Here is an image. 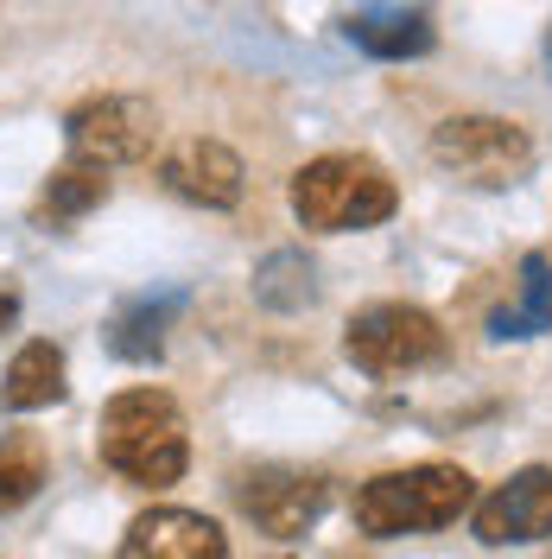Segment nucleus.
Returning a JSON list of instances; mask_svg holds the SVG:
<instances>
[{"label":"nucleus","instance_id":"dca6fc26","mask_svg":"<svg viewBox=\"0 0 552 559\" xmlns=\"http://www.w3.org/2000/svg\"><path fill=\"white\" fill-rule=\"evenodd\" d=\"M254 299L267 312H305V306H317V267H311L305 248H274L254 267Z\"/></svg>","mask_w":552,"mask_h":559},{"label":"nucleus","instance_id":"7ed1b4c3","mask_svg":"<svg viewBox=\"0 0 552 559\" xmlns=\"http://www.w3.org/2000/svg\"><path fill=\"white\" fill-rule=\"evenodd\" d=\"M400 210V191L387 166L369 153H317L311 166L292 173V216L317 236H349V229H375Z\"/></svg>","mask_w":552,"mask_h":559},{"label":"nucleus","instance_id":"f3484780","mask_svg":"<svg viewBox=\"0 0 552 559\" xmlns=\"http://www.w3.org/2000/svg\"><path fill=\"white\" fill-rule=\"evenodd\" d=\"M38 489H45V452L33 439H7L0 445V515L26 509Z\"/></svg>","mask_w":552,"mask_h":559},{"label":"nucleus","instance_id":"ddd939ff","mask_svg":"<svg viewBox=\"0 0 552 559\" xmlns=\"http://www.w3.org/2000/svg\"><path fill=\"white\" fill-rule=\"evenodd\" d=\"M552 331V261L547 254H527L520 261V293L489 312V337L495 344H527V337H547Z\"/></svg>","mask_w":552,"mask_h":559},{"label":"nucleus","instance_id":"f8f14e48","mask_svg":"<svg viewBox=\"0 0 552 559\" xmlns=\"http://www.w3.org/2000/svg\"><path fill=\"white\" fill-rule=\"evenodd\" d=\"M64 394H70L64 349L33 337V344L7 362V376H0V414H38V407H58Z\"/></svg>","mask_w":552,"mask_h":559},{"label":"nucleus","instance_id":"9d476101","mask_svg":"<svg viewBox=\"0 0 552 559\" xmlns=\"http://www.w3.org/2000/svg\"><path fill=\"white\" fill-rule=\"evenodd\" d=\"M121 559H229V534L197 509H146L121 534Z\"/></svg>","mask_w":552,"mask_h":559},{"label":"nucleus","instance_id":"423d86ee","mask_svg":"<svg viewBox=\"0 0 552 559\" xmlns=\"http://www.w3.org/2000/svg\"><path fill=\"white\" fill-rule=\"evenodd\" d=\"M64 140L70 159H89V166H140L159 140V108L146 96H89L64 115Z\"/></svg>","mask_w":552,"mask_h":559},{"label":"nucleus","instance_id":"39448f33","mask_svg":"<svg viewBox=\"0 0 552 559\" xmlns=\"http://www.w3.org/2000/svg\"><path fill=\"white\" fill-rule=\"evenodd\" d=\"M432 159L457 185L508 191L533 173V134L508 115H451V121L432 128Z\"/></svg>","mask_w":552,"mask_h":559},{"label":"nucleus","instance_id":"6ab92c4d","mask_svg":"<svg viewBox=\"0 0 552 559\" xmlns=\"http://www.w3.org/2000/svg\"><path fill=\"white\" fill-rule=\"evenodd\" d=\"M547 70H552V26H547Z\"/></svg>","mask_w":552,"mask_h":559},{"label":"nucleus","instance_id":"9b49d317","mask_svg":"<svg viewBox=\"0 0 552 559\" xmlns=\"http://www.w3.org/2000/svg\"><path fill=\"white\" fill-rule=\"evenodd\" d=\"M344 38L381 64H407V58H425L439 45V26L425 7H356L344 20Z\"/></svg>","mask_w":552,"mask_h":559},{"label":"nucleus","instance_id":"f257e3e1","mask_svg":"<svg viewBox=\"0 0 552 559\" xmlns=\"http://www.w3.org/2000/svg\"><path fill=\"white\" fill-rule=\"evenodd\" d=\"M103 464L115 477H128L140 489H166L184 477L191 464V439H184V414L166 388H121L103 407Z\"/></svg>","mask_w":552,"mask_h":559},{"label":"nucleus","instance_id":"20e7f679","mask_svg":"<svg viewBox=\"0 0 552 559\" xmlns=\"http://www.w3.org/2000/svg\"><path fill=\"white\" fill-rule=\"evenodd\" d=\"M344 356L375 376V382H394V376H413V369H432L445 362V331L425 306H407V299H375L344 324Z\"/></svg>","mask_w":552,"mask_h":559},{"label":"nucleus","instance_id":"2eb2a0df","mask_svg":"<svg viewBox=\"0 0 552 559\" xmlns=\"http://www.w3.org/2000/svg\"><path fill=\"white\" fill-rule=\"evenodd\" d=\"M108 198V173L103 166H89V159H64L58 173L45 178V191H38V223L45 229H64L76 216H89V210Z\"/></svg>","mask_w":552,"mask_h":559},{"label":"nucleus","instance_id":"0eeeda50","mask_svg":"<svg viewBox=\"0 0 552 559\" xmlns=\"http://www.w3.org/2000/svg\"><path fill=\"white\" fill-rule=\"evenodd\" d=\"M236 496H242V515L261 527V534H274V540H305L311 527H317V515L331 509V477L267 464V471H248Z\"/></svg>","mask_w":552,"mask_h":559},{"label":"nucleus","instance_id":"6e6552de","mask_svg":"<svg viewBox=\"0 0 552 559\" xmlns=\"http://www.w3.org/2000/svg\"><path fill=\"white\" fill-rule=\"evenodd\" d=\"M470 527L483 547H527V540H547L552 534V471L547 464H527L508 484H495L489 496L470 502Z\"/></svg>","mask_w":552,"mask_h":559},{"label":"nucleus","instance_id":"a211bd4d","mask_svg":"<svg viewBox=\"0 0 552 559\" xmlns=\"http://www.w3.org/2000/svg\"><path fill=\"white\" fill-rule=\"evenodd\" d=\"M13 318H20V299H13V293H0V331H7Z\"/></svg>","mask_w":552,"mask_h":559},{"label":"nucleus","instance_id":"f03ea898","mask_svg":"<svg viewBox=\"0 0 552 559\" xmlns=\"http://www.w3.org/2000/svg\"><path fill=\"white\" fill-rule=\"evenodd\" d=\"M477 477L464 464H407V471H381L356 489V527L369 540H400V534H432L470 515Z\"/></svg>","mask_w":552,"mask_h":559},{"label":"nucleus","instance_id":"1a4fd4ad","mask_svg":"<svg viewBox=\"0 0 552 559\" xmlns=\"http://www.w3.org/2000/svg\"><path fill=\"white\" fill-rule=\"evenodd\" d=\"M159 178H166L172 198H184V204H197V210H236L248 191L242 153L223 146V140H209V134L178 140L172 153L159 159Z\"/></svg>","mask_w":552,"mask_h":559},{"label":"nucleus","instance_id":"4468645a","mask_svg":"<svg viewBox=\"0 0 552 559\" xmlns=\"http://www.w3.org/2000/svg\"><path fill=\"white\" fill-rule=\"evenodd\" d=\"M184 312V293H159V299H134L128 312L115 318V331H108V349L121 356V362H159L166 356V331H172V318Z\"/></svg>","mask_w":552,"mask_h":559}]
</instances>
